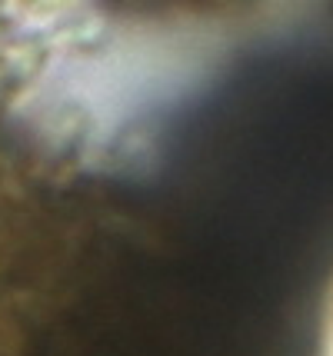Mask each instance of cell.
I'll list each match as a JSON object with an SVG mask.
<instances>
[{"mask_svg": "<svg viewBox=\"0 0 333 356\" xmlns=\"http://www.w3.org/2000/svg\"><path fill=\"white\" fill-rule=\"evenodd\" d=\"M323 356H333V313L330 323H327V333H323Z\"/></svg>", "mask_w": 333, "mask_h": 356, "instance_id": "1", "label": "cell"}]
</instances>
